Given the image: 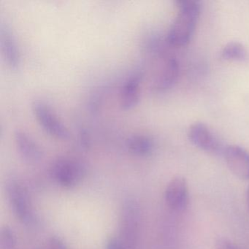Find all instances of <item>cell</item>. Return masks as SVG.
<instances>
[{"mask_svg": "<svg viewBox=\"0 0 249 249\" xmlns=\"http://www.w3.org/2000/svg\"><path fill=\"white\" fill-rule=\"evenodd\" d=\"M0 40L2 54L11 69L17 70L21 63L19 49L15 36L8 24H1Z\"/></svg>", "mask_w": 249, "mask_h": 249, "instance_id": "obj_9", "label": "cell"}, {"mask_svg": "<svg viewBox=\"0 0 249 249\" xmlns=\"http://www.w3.org/2000/svg\"><path fill=\"white\" fill-rule=\"evenodd\" d=\"M16 146L20 156L29 163H37L43 157V152L37 142L24 131L17 130L14 134Z\"/></svg>", "mask_w": 249, "mask_h": 249, "instance_id": "obj_10", "label": "cell"}, {"mask_svg": "<svg viewBox=\"0 0 249 249\" xmlns=\"http://www.w3.org/2000/svg\"><path fill=\"white\" fill-rule=\"evenodd\" d=\"M179 73V65L176 59L169 57L164 61V65L154 84V89L162 92L173 87L177 81Z\"/></svg>", "mask_w": 249, "mask_h": 249, "instance_id": "obj_12", "label": "cell"}, {"mask_svg": "<svg viewBox=\"0 0 249 249\" xmlns=\"http://www.w3.org/2000/svg\"><path fill=\"white\" fill-rule=\"evenodd\" d=\"M230 171L243 180L249 179V153L238 146L230 145L226 147L223 154Z\"/></svg>", "mask_w": 249, "mask_h": 249, "instance_id": "obj_8", "label": "cell"}, {"mask_svg": "<svg viewBox=\"0 0 249 249\" xmlns=\"http://www.w3.org/2000/svg\"><path fill=\"white\" fill-rule=\"evenodd\" d=\"M177 17L172 24L167 41L175 46L187 45L192 39L200 15V2L195 0H180L178 2Z\"/></svg>", "mask_w": 249, "mask_h": 249, "instance_id": "obj_1", "label": "cell"}, {"mask_svg": "<svg viewBox=\"0 0 249 249\" xmlns=\"http://www.w3.org/2000/svg\"><path fill=\"white\" fill-rule=\"evenodd\" d=\"M87 173L85 164L72 158H61L52 167V176L59 186L72 189L81 183Z\"/></svg>", "mask_w": 249, "mask_h": 249, "instance_id": "obj_3", "label": "cell"}, {"mask_svg": "<svg viewBox=\"0 0 249 249\" xmlns=\"http://www.w3.org/2000/svg\"><path fill=\"white\" fill-rule=\"evenodd\" d=\"M246 201H247L248 209L249 212V186L248 188L247 194H246Z\"/></svg>", "mask_w": 249, "mask_h": 249, "instance_id": "obj_20", "label": "cell"}, {"mask_svg": "<svg viewBox=\"0 0 249 249\" xmlns=\"http://www.w3.org/2000/svg\"><path fill=\"white\" fill-rule=\"evenodd\" d=\"M188 136L197 148L213 154H224L226 147L205 124L196 122L191 125Z\"/></svg>", "mask_w": 249, "mask_h": 249, "instance_id": "obj_6", "label": "cell"}, {"mask_svg": "<svg viewBox=\"0 0 249 249\" xmlns=\"http://www.w3.org/2000/svg\"><path fill=\"white\" fill-rule=\"evenodd\" d=\"M126 147L135 155L146 157L154 151V142L148 135H133L126 140Z\"/></svg>", "mask_w": 249, "mask_h": 249, "instance_id": "obj_13", "label": "cell"}, {"mask_svg": "<svg viewBox=\"0 0 249 249\" xmlns=\"http://www.w3.org/2000/svg\"><path fill=\"white\" fill-rule=\"evenodd\" d=\"M141 75L133 73L124 84L120 94V105L124 110H131L139 103Z\"/></svg>", "mask_w": 249, "mask_h": 249, "instance_id": "obj_11", "label": "cell"}, {"mask_svg": "<svg viewBox=\"0 0 249 249\" xmlns=\"http://www.w3.org/2000/svg\"><path fill=\"white\" fill-rule=\"evenodd\" d=\"M6 194L10 205L17 218L25 225H33L36 218L30 195L25 186L18 180L14 179L8 180L6 183Z\"/></svg>", "mask_w": 249, "mask_h": 249, "instance_id": "obj_2", "label": "cell"}, {"mask_svg": "<svg viewBox=\"0 0 249 249\" xmlns=\"http://www.w3.org/2000/svg\"><path fill=\"white\" fill-rule=\"evenodd\" d=\"M221 57L226 60L242 62L247 59V51L241 43L230 42L227 43L221 51Z\"/></svg>", "mask_w": 249, "mask_h": 249, "instance_id": "obj_14", "label": "cell"}, {"mask_svg": "<svg viewBox=\"0 0 249 249\" xmlns=\"http://www.w3.org/2000/svg\"><path fill=\"white\" fill-rule=\"evenodd\" d=\"M140 230V211L138 203L134 200H128L124 203L121 212V240L135 248L138 243Z\"/></svg>", "mask_w": 249, "mask_h": 249, "instance_id": "obj_5", "label": "cell"}, {"mask_svg": "<svg viewBox=\"0 0 249 249\" xmlns=\"http://www.w3.org/2000/svg\"><path fill=\"white\" fill-rule=\"evenodd\" d=\"M32 110L40 126L52 137L60 140L69 138L68 128L58 119L52 108L42 100H35Z\"/></svg>", "mask_w": 249, "mask_h": 249, "instance_id": "obj_4", "label": "cell"}, {"mask_svg": "<svg viewBox=\"0 0 249 249\" xmlns=\"http://www.w3.org/2000/svg\"><path fill=\"white\" fill-rule=\"evenodd\" d=\"M88 134L85 131H83L80 133L79 141L80 143L84 148H88L90 145V138Z\"/></svg>", "mask_w": 249, "mask_h": 249, "instance_id": "obj_19", "label": "cell"}, {"mask_svg": "<svg viewBox=\"0 0 249 249\" xmlns=\"http://www.w3.org/2000/svg\"><path fill=\"white\" fill-rule=\"evenodd\" d=\"M49 249H69L65 242L60 237L53 236L49 242Z\"/></svg>", "mask_w": 249, "mask_h": 249, "instance_id": "obj_18", "label": "cell"}, {"mask_svg": "<svg viewBox=\"0 0 249 249\" xmlns=\"http://www.w3.org/2000/svg\"><path fill=\"white\" fill-rule=\"evenodd\" d=\"M106 249H135L119 238H110L106 242Z\"/></svg>", "mask_w": 249, "mask_h": 249, "instance_id": "obj_16", "label": "cell"}, {"mask_svg": "<svg viewBox=\"0 0 249 249\" xmlns=\"http://www.w3.org/2000/svg\"><path fill=\"white\" fill-rule=\"evenodd\" d=\"M0 244L2 249H16L17 238L13 230L9 227H4L0 233Z\"/></svg>", "mask_w": 249, "mask_h": 249, "instance_id": "obj_15", "label": "cell"}, {"mask_svg": "<svg viewBox=\"0 0 249 249\" xmlns=\"http://www.w3.org/2000/svg\"><path fill=\"white\" fill-rule=\"evenodd\" d=\"M167 206L175 211H183L189 203L187 181L182 176L173 178L167 185L164 193Z\"/></svg>", "mask_w": 249, "mask_h": 249, "instance_id": "obj_7", "label": "cell"}, {"mask_svg": "<svg viewBox=\"0 0 249 249\" xmlns=\"http://www.w3.org/2000/svg\"><path fill=\"white\" fill-rule=\"evenodd\" d=\"M215 249H241L228 239L220 237L215 242Z\"/></svg>", "mask_w": 249, "mask_h": 249, "instance_id": "obj_17", "label": "cell"}]
</instances>
